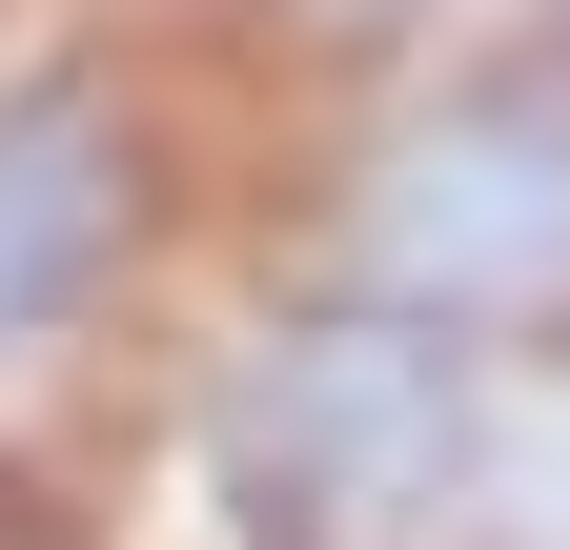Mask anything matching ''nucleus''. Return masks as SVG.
I'll return each mask as SVG.
<instances>
[{
  "mask_svg": "<svg viewBox=\"0 0 570 550\" xmlns=\"http://www.w3.org/2000/svg\"><path fill=\"white\" fill-rule=\"evenodd\" d=\"M225 122L184 102V41L21 21L0 41V490L102 469L142 347L225 265Z\"/></svg>",
  "mask_w": 570,
  "mask_h": 550,
  "instance_id": "obj_1",
  "label": "nucleus"
},
{
  "mask_svg": "<svg viewBox=\"0 0 570 550\" xmlns=\"http://www.w3.org/2000/svg\"><path fill=\"white\" fill-rule=\"evenodd\" d=\"M225 245L407 306L449 347H570V0H510L469 61L285 122V184Z\"/></svg>",
  "mask_w": 570,
  "mask_h": 550,
  "instance_id": "obj_2",
  "label": "nucleus"
},
{
  "mask_svg": "<svg viewBox=\"0 0 570 550\" xmlns=\"http://www.w3.org/2000/svg\"><path fill=\"white\" fill-rule=\"evenodd\" d=\"M204 21H245V61L285 82V122L367 102V82H428V61H469L510 0H204Z\"/></svg>",
  "mask_w": 570,
  "mask_h": 550,
  "instance_id": "obj_3",
  "label": "nucleus"
},
{
  "mask_svg": "<svg viewBox=\"0 0 570 550\" xmlns=\"http://www.w3.org/2000/svg\"><path fill=\"white\" fill-rule=\"evenodd\" d=\"M21 21H41V0H0V41H21Z\"/></svg>",
  "mask_w": 570,
  "mask_h": 550,
  "instance_id": "obj_4",
  "label": "nucleus"
}]
</instances>
